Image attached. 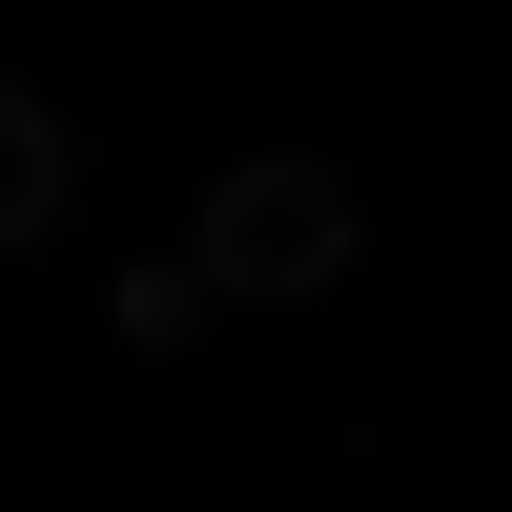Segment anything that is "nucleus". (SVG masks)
Segmentation results:
<instances>
[{"label": "nucleus", "mask_w": 512, "mask_h": 512, "mask_svg": "<svg viewBox=\"0 0 512 512\" xmlns=\"http://www.w3.org/2000/svg\"><path fill=\"white\" fill-rule=\"evenodd\" d=\"M205 287H226V308L349 287V164H226V185H205Z\"/></svg>", "instance_id": "nucleus-1"}, {"label": "nucleus", "mask_w": 512, "mask_h": 512, "mask_svg": "<svg viewBox=\"0 0 512 512\" xmlns=\"http://www.w3.org/2000/svg\"><path fill=\"white\" fill-rule=\"evenodd\" d=\"M205 308H226V287H205V246H164V267H123V287H103V328H123V349H185Z\"/></svg>", "instance_id": "nucleus-2"}]
</instances>
